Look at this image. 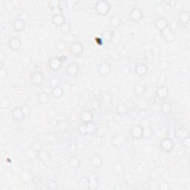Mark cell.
I'll list each match as a JSON object with an SVG mask.
<instances>
[{
    "label": "cell",
    "instance_id": "cell-16",
    "mask_svg": "<svg viewBox=\"0 0 190 190\" xmlns=\"http://www.w3.org/2000/svg\"><path fill=\"white\" fill-rule=\"evenodd\" d=\"M169 94V89L165 86H160V87H158L155 92V95L156 97L159 99V100H166V98H168Z\"/></svg>",
    "mask_w": 190,
    "mask_h": 190
},
{
    "label": "cell",
    "instance_id": "cell-28",
    "mask_svg": "<svg viewBox=\"0 0 190 190\" xmlns=\"http://www.w3.org/2000/svg\"><path fill=\"white\" fill-rule=\"evenodd\" d=\"M122 19L119 15H113L109 18V24L112 28H119L121 25Z\"/></svg>",
    "mask_w": 190,
    "mask_h": 190
},
{
    "label": "cell",
    "instance_id": "cell-12",
    "mask_svg": "<svg viewBox=\"0 0 190 190\" xmlns=\"http://www.w3.org/2000/svg\"><path fill=\"white\" fill-rule=\"evenodd\" d=\"M11 118L15 121H21L25 118L21 106H16L11 112Z\"/></svg>",
    "mask_w": 190,
    "mask_h": 190
},
{
    "label": "cell",
    "instance_id": "cell-52",
    "mask_svg": "<svg viewBox=\"0 0 190 190\" xmlns=\"http://www.w3.org/2000/svg\"><path fill=\"white\" fill-rule=\"evenodd\" d=\"M176 134H177V137H179V138H184L185 137L188 136L187 132L185 129L176 131Z\"/></svg>",
    "mask_w": 190,
    "mask_h": 190
},
{
    "label": "cell",
    "instance_id": "cell-55",
    "mask_svg": "<svg viewBox=\"0 0 190 190\" xmlns=\"http://www.w3.org/2000/svg\"><path fill=\"white\" fill-rule=\"evenodd\" d=\"M53 86H45L44 88H43L42 92L47 93V94H49V95H51V94H52V92H53Z\"/></svg>",
    "mask_w": 190,
    "mask_h": 190
},
{
    "label": "cell",
    "instance_id": "cell-3",
    "mask_svg": "<svg viewBox=\"0 0 190 190\" xmlns=\"http://www.w3.org/2000/svg\"><path fill=\"white\" fill-rule=\"evenodd\" d=\"M160 148L162 152H165V153H169L172 150L174 149V140L170 139L169 138H164L160 142Z\"/></svg>",
    "mask_w": 190,
    "mask_h": 190
},
{
    "label": "cell",
    "instance_id": "cell-51",
    "mask_svg": "<svg viewBox=\"0 0 190 190\" xmlns=\"http://www.w3.org/2000/svg\"><path fill=\"white\" fill-rule=\"evenodd\" d=\"M21 107H22V110L25 116V117L28 116L30 114V112H31V108H30V107L28 106V105H23V106Z\"/></svg>",
    "mask_w": 190,
    "mask_h": 190
},
{
    "label": "cell",
    "instance_id": "cell-38",
    "mask_svg": "<svg viewBox=\"0 0 190 190\" xmlns=\"http://www.w3.org/2000/svg\"><path fill=\"white\" fill-rule=\"evenodd\" d=\"M38 158L39 159L43 160V161H47V160H50V153L46 150L42 149L39 153Z\"/></svg>",
    "mask_w": 190,
    "mask_h": 190
},
{
    "label": "cell",
    "instance_id": "cell-27",
    "mask_svg": "<svg viewBox=\"0 0 190 190\" xmlns=\"http://www.w3.org/2000/svg\"><path fill=\"white\" fill-rule=\"evenodd\" d=\"M146 92V87L145 85L140 84V83H138L133 88V92L134 94L137 95V96H142L145 94Z\"/></svg>",
    "mask_w": 190,
    "mask_h": 190
},
{
    "label": "cell",
    "instance_id": "cell-47",
    "mask_svg": "<svg viewBox=\"0 0 190 190\" xmlns=\"http://www.w3.org/2000/svg\"><path fill=\"white\" fill-rule=\"evenodd\" d=\"M154 11L158 15H162L164 13V8L160 5H157L154 6Z\"/></svg>",
    "mask_w": 190,
    "mask_h": 190
},
{
    "label": "cell",
    "instance_id": "cell-4",
    "mask_svg": "<svg viewBox=\"0 0 190 190\" xmlns=\"http://www.w3.org/2000/svg\"><path fill=\"white\" fill-rule=\"evenodd\" d=\"M45 80L44 74L41 71H33L30 76V81L35 86H41Z\"/></svg>",
    "mask_w": 190,
    "mask_h": 190
},
{
    "label": "cell",
    "instance_id": "cell-41",
    "mask_svg": "<svg viewBox=\"0 0 190 190\" xmlns=\"http://www.w3.org/2000/svg\"><path fill=\"white\" fill-rule=\"evenodd\" d=\"M8 77V72L7 68L4 66L3 62L1 61V66H0V77L3 80L5 79H7Z\"/></svg>",
    "mask_w": 190,
    "mask_h": 190
},
{
    "label": "cell",
    "instance_id": "cell-45",
    "mask_svg": "<svg viewBox=\"0 0 190 190\" xmlns=\"http://www.w3.org/2000/svg\"><path fill=\"white\" fill-rule=\"evenodd\" d=\"M158 189L159 190H169V189H171V186H170V184H169L167 182H166V181L160 182L159 188H158Z\"/></svg>",
    "mask_w": 190,
    "mask_h": 190
},
{
    "label": "cell",
    "instance_id": "cell-39",
    "mask_svg": "<svg viewBox=\"0 0 190 190\" xmlns=\"http://www.w3.org/2000/svg\"><path fill=\"white\" fill-rule=\"evenodd\" d=\"M48 5L50 6L51 9L53 11H57V10H59V8H60L61 4L60 2L58 1V0H51L48 2Z\"/></svg>",
    "mask_w": 190,
    "mask_h": 190
},
{
    "label": "cell",
    "instance_id": "cell-23",
    "mask_svg": "<svg viewBox=\"0 0 190 190\" xmlns=\"http://www.w3.org/2000/svg\"><path fill=\"white\" fill-rule=\"evenodd\" d=\"M68 165L72 169H78L81 166V160L77 156L73 155L68 158Z\"/></svg>",
    "mask_w": 190,
    "mask_h": 190
},
{
    "label": "cell",
    "instance_id": "cell-26",
    "mask_svg": "<svg viewBox=\"0 0 190 190\" xmlns=\"http://www.w3.org/2000/svg\"><path fill=\"white\" fill-rule=\"evenodd\" d=\"M65 94L64 90H63V88L62 86H59V85H57V86H55L53 87V92L51 95L55 99H61L63 97V95Z\"/></svg>",
    "mask_w": 190,
    "mask_h": 190
},
{
    "label": "cell",
    "instance_id": "cell-14",
    "mask_svg": "<svg viewBox=\"0 0 190 190\" xmlns=\"http://www.w3.org/2000/svg\"><path fill=\"white\" fill-rule=\"evenodd\" d=\"M33 179H34V176L33 174L30 170H23L20 174V180L21 182L23 184H30L32 183Z\"/></svg>",
    "mask_w": 190,
    "mask_h": 190
},
{
    "label": "cell",
    "instance_id": "cell-32",
    "mask_svg": "<svg viewBox=\"0 0 190 190\" xmlns=\"http://www.w3.org/2000/svg\"><path fill=\"white\" fill-rule=\"evenodd\" d=\"M113 100L112 95L108 92H106L102 94V98H101V102H103L104 104L109 106L112 103Z\"/></svg>",
    "mask_w": 190,
    "mask_h": 190
},
{
    "label": "cell",
    "instance_id": "cell-57",
    "mask_svg": "<svg viewBox=\"0 0 190 190\" xmlns=\"http://www.w3.org/2000/svg\"><path fill=\"white\" fill-rule=\"evenodd\" d=\"M68 150H69V152H70L71 154L75 153V152H76L77 150V146L76 144H75V143H71V145L69 146Z\"/></svg>",
    "mask_w": 190,
    "mask_h": 190
},
{
    "label": "cell",
    "instance_id": "cell-8",
    "mask_svg": "<svg viewBox=\"0 0 190 190\" xmlns=\"http://www.w3.org/2000/svg\"><path fill=\"white\" fill-rule=\"evenodd\" d=\"M142 17H143V13L139 7H134L130 11L129 18L133 22H139L142 20Z\"/></svg>",
    "mask_w": 190,
    "mask_h": 190
},
{
    "label": "cell",
    "instance_id": "cell-18",
    "mask_svg": "<svg viewBox=\"0 0 190 190\" xmlns=\"http://www.w3.org/2000/svg\"><path fill=\"white\" fill-rule=\"evenodd\" d=\"M134 73L137 76L139 77H145L148 73V67L143 63H140L135 66Z\"/></svg>",
    "mask_w": 190,
    "mask_h": 190
},
{
    "label": "cell",
    "instance_id": "cell-50",
    "mask_svg": "<svg viewBox=\"0 0 190 190\" xmlns=\"http://www.w3.org/2000/svg\"><path fill=\"white\" fill-rule=\"evenodd\" d=\"M31 147H32L33 148H34L35 150H37V152H40L42 150V143L39 141H35L33 142V144L31 145Z\"/></svg>",
    "mask_w": 190,
    "mask_h": 190
},
{
    "label": "cell",
    "instance_id": "cell-6",
    "mask_svg": "<svg viewBox=\"0 0 190 190\" xmlns=\"http://www.w3.org/2000/svg\"><path fill=\"white\" fill-rule=\"evenodd\" d=\"M98 71L101 77H108L112 72V65L107 61H103L99 65Z\"/></svg>",
    "mask_w": 190,
    "mask_h": 190
},
{
    "label": "cell",
    "instance_id": "cell-30",
    "mask_svg": "<svg viewBox=\"0 0 190 190\" xmlns=\"http://www.w3.org/2000/svg\"><path fill=\"white\" fill-rule=\"evenodd\" d=\"M128 112V108L126 104L124 103H120L118 105V106L116 107V113L117 114H120V115L123 116L125 114H126Z\"/></svg>",
    "mask_w": 190,
    "mask_h": 190
},
{
    "label": "cell",
    "instance_id": "cell-59",
    "mask_svg": "<svg viewBox=\"0 0 190 190\" xmlns=\"http://www.w3.org/2000/svg\"><path fill=\"white\" fill-rule=\"evenodd\" d=\"M59 58H60L61 60H62V62H65V61H67V57L65 56V55H62V56L59 57Z\"/></svg>",
    "mask_w": 190,
    "mask_h": 190
},
{
    "label": "cell",
    "instance_id": "cell-31",
    "mask_svg": "<svg viewBox=\"0 0 190 190\" xmlns=\"http://www.w3.org/2000/svg\"><path fill=\"white\" fill-rule=\"evenodd\" d=\"M39 153V152H37V150L34 149V148L31 147L27 150L26 157L28 158L29 160H35L37 158H38Z\"/></svg>",
    "mask_w": 190,
    "mask_h": 190
},
{
    "label": "cell",
    "instance_id": "cell-54",
    "mask_svg": "<svg viewBox=\"0 0 190 190\" xmlns=\"http://www.w3.org/2000/svg\"><path fill=\"white\" fill-rule=\"evenodd\" d=\"M182 142H183V146L185 148H189L190 146V138L189 135L185 137V138H183V140H182Z\"/></svg>",
    "mask_w": 190,
    "mask_h": 190
},
{
    "label": "cell",
    "instance_id": "cell-1",
    "mask_svg": "<svg viewBox=\"0 0 190 190\" xmlns=\"http://www.w3.org/2000/svg\"><path fill=\"white\" fill-rule=\"evenodd\" d=\"M111 5L108 2L100 0L94 5V11L97 13L100 16H106L109 13Z\"/></svg>",
    "mask_w": 190,
    "mask_h": 190
},
{
    "label": "cell",
    "instance_id": "cell-29",
    "mask_svg": "<svg viewBox=\"0 0 190 190\" xmlns=\"http://www.w3.org/2000/svg\"><path fill=\"white\" fill-rule=\"evenodd\" d=\"M172 105L169 102H163L160 106V112L163 114H169L172 112Z\"/></svg>",
    "mask_w": 190,
    "mask_h": 190
},
{
    "label": "cell",
    "instance_id": "cell-11",
    "mask_svg": "<svg viewBox=\"0 0 190 190\" xmlns=\"http://www.w3.org/2000/svg\"><path fill=\"white\" fill-rule=\"evenodd\" d=\"M94 113H93L92 111L89 109H86L83 110L82 112L80 113V121L82 122V123L87 124L94 120Z\"/></svg>",
    "mask_w": 190,
    "mask_h": 190
},
{
    "label": "cell",
    "instance_id": "cell-19",
    "mask_svg": "<svg viewBox=\"0 0 190 190\" xmlns=\"http://www.w3.org/2000/svg\"><path fill=\"white\" fill-rule=\"evenodd\" d=\"M87 187L89 189L95 190L99 188V181L97 176L92 175L87 179Z\"/></svg>",
    "mask_w": 190,
    "mask_h": 190
},
{
    "label": "cell",
    "instance_id": "cell-5",
    "mask_svg": "<svg viewBox=\"0 0 190 190\" xmlns=\"http://www.w3.org/2000/svg\"><path fill=\"white\" fill-rule=\"evenodd\" d=\"M62 62L58 57H51L48 61V66L52 71H58L62 68Z\"/></svg>",
    "mask_w": 190,
    "mask_h": 190
},
{
    "label": "cell",
    "instance_id": "cell-53",
    "mask_svg": "<svg viewBox=\"0 0 190 190\" xmlns=\"http://www.w3.org/2000/svg\"><path fill=\"white\" fill-rule=\"evenodd\" d=\"M106 127L108 128V129H113L114 127H115V120H113V119H111V120H108L106 123Z\"/></svg>",
    "mask_w": 190,
    "mask_h": 190
},
{
    "label": "cell",
    "instance_id": "cell-15",
    "mask_svg": "<svg viewBox=\"0 0 190 190\" xmlns=\"http://www.w3.org/2000/svg\"><path fill=\"white\" fill-rule=\"evenodd\" d=\"M51 21H52L53 25L57 28H60L62 25H63L66 22L64 15H63L62 13H54V14L52 16Z\"/></svg>",
    "mask_w": 190,
    "mask_h": 190
},
{
    "label": "cell",
    "instance_id": "cell-7",
    "mask_svg": "<svg viewBox=\"0 0 190 190\" xmlns=\"http://www.w3.org/2000/svg\"><path fill=\"white\" fill-rule=\"evenodd\" d=\"M80 69L78 63L74 62L68 63L66 65V68H65V73H66L67 75L71 77H77L80 73Z\"/></svg>",
    "mask_w": 190,
    "mask_h": 190
},
{
    "label": "cell",
    "instance_id": "cell-20",
    "mask_svg": "<svg viewBox=\"0 0 190 190\" xmlns=\"http://www.w3.org/2000/svg\"><path fill=\"white\" fill-rule=\"evenodd\" d=\"M155 27L160 32V31H162L163 30L166 28L169 27V22L165 18L160 17L156 19Z\"/></svg>",
    "mask_w": 190,
    "mask_h": 190
},
{
    "label": "cell",
    "instance_id": "cell-33",
    "mask_svg": "<svg viewBox=\"0 0 190 190\" xmlns=\"http://www.w3.org/2000/svg\"><path fill=\"white\" fill-rule=\"evenodd\" d=\"M38 101L41 104H47L49 102V94L44 92H42L38 95Z\"/></svg>",
    "mask_w": 190,
    "mask_h": 190
},
{
    "label": "cell",
    "instance_id": "cell-25",
    "mask_svg": "<svg viewBox=\"0 0 190 190\" xmlns=\"http://www.w3.org/2000/svg\"><path fill=\"white\" fill-rule=\"evenodd\" d=\"M103 163L102 158L99 155H94L91 158L90 160V164L92 167L95 168V169H99L100 168Z\"/></svg>",
    "mask_w": 190,
    "mask_h": 190
},
{
    "label": "cell",
    "instance_id": "cell-58",
    "mask_svg": "<svg viewBox=\"0 0 190 190\" xmlns=\"http://www.w3.org/2000/svg\"><path fill=\"white\" fill-rule=\"evenodd\" d=\"M51 186H53V187H51V189H55L57 187V183L55 181H51L50 183H49V187H51Z\"/></svg>",
    "mask_w": 190,
    "mask_h": 190
},
{
    "label": "cell",
    "instance_id": "cell-17",
    "mask_svg": "<svg viewBox=\"0 0 190 190\" xmlns=\"http://www.w3.org/2000/svg\"><path fill=\"white\" fill-rule=\"evenodd\" d=\"M114 37V32L112 30H105L102 32L100 37L102 38L104 43H110L112 42Z\"/></svg>",
    "mask_w": 190,
    "mask_h": 190
},
{
    "label": "cell",
    "instance_id": "cell-46",
    "mask_svg": "<svg viewBox=\"0 0 190 190\" xmlns=\"http://www.w3.org/2000/svg\"><path fill=\"white\" fill-rule=\"evenodd\" d=\"M18 18H19V19H22V21L25 22H26L29 19V18H30V14L28 13V12H27V11H22V12H21L20 13H19V17H18Z\"/></svg>",
    "mask_w": 190,
    "mask_h": 190
},
{
    "label": "cell",
    "instance_id": "cell-13",
    "mask_svg": "<svg viewBox=\"0 0 190 190\" xmlns=\"http://www.w3.org/2000/svg\"><path fill=\"white\" fill-rule=\"evenodd\" d=\"M8 48L11 51H17L21 48L22 45L21 39L19 38V37H17V36L11 37V38H10V39L8 40Z\"/></svg>",
    "mask_w": 190,
    "mask_h": 190
},
{
    "label": "cell",
    "instance_id": "cell-43",
    "mask_svg": "<svg viewBox=\"0 0 190 190\" xmlns=\"http://www.w3.org/2000/svg\"><path fill=\"white\" fill-rule=\"evenodd\" d=\"M112 170L114 173H122L123 172V166L120 163H115L112 166Z\"/></svg>",
    "mask_w": 190,
    "mask_h": 190
},
{
    "label": "cell",
    "instance_id": "cell-35",
    "mask_svg": "<svg viewBox=\"0 0 190 190\" xmlns=\"http://www.w3.org/2000/svg\"><path fill=\"white\" fill-rule=\"evenodd\" d=\"M87 126V131H88V134H95L98 131V126H97V124L94 122H91L89 123L86 124Z\"/></svg>",
    "mask_w": 190,
    "mask_h": 190
},
{
    "label": "cell",
    "instance_id": "cell-42",
    "mask_svg": "<svg viewBox=\"0 0 190 190\" xmlns=\"http://www.w3.org/2000/svg\"><path fill=\"white\" fill-rule=\"evenodd\" d=\"M159 183L160 182H158L156 179H152L148 186V189L150 190H158L159 188Z\"/></svg>",
    "mask_w": 190,
    "mask_h": 190
},
{
    "label": "cell",
    "instance_id": "cell-34",
    "mask_svg": "<svg viewBox=\"0 0 190 190\" xmlns=\"http://www.w3.org/2000/svg\"><path fill=\"white\" fill-rule=\"evenodd\" d=\"M153 134V129L150 126H147L143 127V132H142V138L145 139H149L152 138Z\"/></svg>",
    "mask_w": 190,
    "mask_h": 190
},
{
    "label": "cell",
    "instance_id": "cell-48",
    "mask_svg": "<svg viewBox=\"0 0 190 190\" xmlns=\"http://www.w3.org/2000/svg\"><path fill=\"white\" fill-rule=\"evenodd\" d=\"M160 52H161V50H160V47L158 46V45H155V46L152 48V53L154 57H158L160 55Z\"/></svg>",
    "mask_w": 190,
    "mask_h": 190
},
{
    "label": "cell",
    "instance_id": "cell-2",
    "mask_svg": "<svg viewBox=\"0 0 190 190\" xmlns=\"http://www.w3.org/2000/svg\"><path fill=\"white\" fill-rule=\"evenodd\" d=\"M160 36L168 43L174 42L177 39V34H176L175 31L170 28L169 27L160 31Z\"/></svg>",
    "mask_w": 190,
    "mask_h": 190
},
{
    "label": "cell",
    "instance_id": "cell-22",
    "mask_svg": "<svg viewBox=\"0 0 190 190\" xmlns=\"http://www.w3.org/2000/svg\"><path fill=\"white\" fill-rule=\"evenodd\" d=\"M190 21V13L188 11H181L178 13V22L183 25H187Z\"/></svg>",
    "mask_w": 190,
    "mask_h": 190
},
{
    "label": "cell",
    "instance_id": "cell-49",
    "mask_svg": "<svg viewBox=\"0 0 190 190\" xmlns=\"http://www.w3.org/2000/svg\"><path fill=\"white\" fill-rule=\"evenodd\" d=\"M167 138H169L170 139L173 140L177 138V134H176V131L174 128H169L167 133Z\"/></svg>",
    "mask_w": 190,
    "mask_h": 190
},
{
    "label": "cell",
    "instance_id": "cell-40",
    "mask_svg": "<svg viewBox=\"0 0 190 190\" xmlns=\"http://www.w3.org/2000/svg\"><path fill=\"white\" fill-rule=\"evenodd\" d=\"M101 105H102L101 100H98V99H94V100H93L92 102H91L90 106H91V108H92V110L97 111L100 108Z\"/></svg>",
    "mask_w": 190,
    "mask_h": 190
},
{
    "label": "cell",
    "instance_id": "cell-44",
    "mask_svg": "<svg viewBox=\"0 0 190 190\" xmlns=\"http://www.w3.org/2000/svg\"><path fill=\"white\" fill-rule=\"evenodd\" d=\"M78 132L81 135H88V131H87L86 124L82 123L78 127Z\"/></svg>",
    "mask_w": 190,
    "mask_h": 190
},
{
    "label": "cell",
    "instance_id": "cell-56",
    "mask_svg": "<svg viewBox=\"0 0 190 190\" xmlns=\"http://www.w3.org/2000/svg\"><path fill=\"white\" fill-rule=\"evenodd\" d=\"M62 86L63 88V90H64L65 94L70 92L71 91V88H72V87H71V86L70 84H69V83H65V84H64Z\"/></svg>",
    "mask_w": 190,
    "mask_h": 190
},
{
    "label": "cell",
    "instance_id": "cell-9",
    "mask_svg": "<svg viewBox=\"0 0 190 190\" xmlns=\"http://www.w3.org/2000/svg\"><path fill=\"white\" fill-rule=\"evenodd\" d=\"M70 52L76 57H80L84 51V46L80 41H76L71 45Z\"/></svg>",
    "mask_w": 190,
    "mask_h": 190
},
{
    "label": "cell",
    "instance_id": "cell-37",
    "mask_svg": "<svg viewBox=\"0 0 190 190\" xmlns=\"http://www.w3.org/2000/svg\"><path fill=\"white\" fill-rule=\"evenodd\" d=\"M59 30H60V32L62 34L66 36L71 32V24L68 22H65L64 25L59 28Z\"/></svg>",
    "mask_w": 190,
    "mask_h": 190
},
{
    "label": "cell",
    "instance_id": "cell-36",
    "mask_svg": "<svg viewBox=\"0 0 190 190\" xmlns=\"http://www.w3.org/2000/svg\"><path fill=\"white\" fill-rule=\"evenodd\" d=\"M55 48H56L57 51H58L59 52H65L67 50V45L65 44V42L62 40H58L55 44Z\"/></svg>",
    "mask_w": 190,
    "mask_h": 190
},
{
    "label": "cell",
    "instance_id": "cell-24",
    "mask_svg": "<svg viewBox=\"0 0 190 190\" xmlns=\"http://www.w3.org/2000/svg\"><path fill=\"white\" fill-rule=\"evenodd\" d=\"M57 126L59 132H62V133H65V132H68L69 128V122L65 119H62V120L57 121Z\"/></svg>",
    "mask_w": 190,
    "mask_h": 190
},
{
    "label": "cell",
    "instance_id": "cell-10",
    "mask_svg": "<svg viewBox=\"0 0 190 190\" xmlns=\"http://www.w3.org/2000/svg\"><path fill=\"white\" fill-rule=\"evenodd\" d=\"M143 127L140 125H134L131 128L129 134L131 137L134 140H140L142 138Z\"/></svg>",
    "mask_w": 190,
    "mask_h": 190
},
{
    "label": "cell",
    "instance_id": "cell-21",
    "mask_svg": "<svg viewBox=\"0 0 190 190\" xmlns=\"http://www.w3.org/2000/svg\"><path fill=\"white\" fill-rule=\"evenodd\" d=\"M25 22H24L22 20V19H19V18H17V19H16L14 21H13V24H12V27H13V28L16 32H22V31H23L25 29Z\"/></svg>",
    "mask_w": 190,
    "mask_h": 190
}]
</instances>
